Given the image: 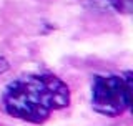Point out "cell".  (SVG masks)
Here are the masks:
<instances>
[{
  "label": "cell",
  "mask_w": 133,
  "mask_h": 126,
  "mask_svg": "<svg viewBox=\"0 0 133 126\" xmlns=\"http://www.w3.org/2000/svg\"><path fill=\"white\" fill-rule=\"evenodd\" d=\"M2 103L10 116L40 124L70 104V88L52 73L25 75L5 88Z\"/></svg>",
  "instance_id": "obj_1"
},
{
  "label": "cell",
  "mask_w": 133,
  "mask_h": 126,
  "mask_svg": "<svg viewBox=\"0 0 133 126\" xmlns=\"http://www.w3.org/2000/svg\"><path fill=\"white\" fill-rule=\"evenodd\" d=\"M131 73L123 76H95L91 83V106L105 116H120L130 110Z\"/></svg>",
  "instance_id": "obj_2"
},
{
  "label": "cell",
  "mask_w": 133,
  "mask_h": 126,
  "mask_svg": "<svg viewBox=\"0 0 133 126\" xmlns=\"http://www.w3.org/2000/svg\"><path fill=\"white\" fill-rule=\"evenodd\" d=\"M103 3H108L110 7L116 8L118 12H130V5H131V0H100Z\"/></svg>",
  "instance_id": "obj_3"
},
{
  "label": "cell",
  "mask_w": 133,
  "mask_h": 126,
  "mask_svg": "<svg viewBox=\"0 0 133 126\" xmlns=\"http://www.w3.org/2000/svg\"><path fill=\"white\" fill-rule=\"evenodd\" d=\"M7 70H8V63L3 58H0V73H5Z\"/></svg>",
  "instance_id": "obj_4"
}]
</instances>
